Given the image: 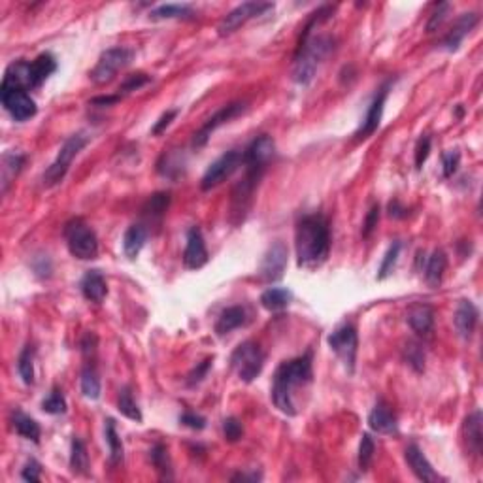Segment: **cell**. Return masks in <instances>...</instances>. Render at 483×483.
<instances>
[{"mask_svg": "<svg viewBox=\"0 0 483 483\" xmlns=\"http://www.w3.org/2000/svg\"><path fill=\"white\" fill-rule=\"evenodd\" d=\"M374 451H376V444H374L372 436L365 432L361 436V445H359V468L363 472H366L370 468L374 459Z\"/></svg>", "mask_w": 483, "mask_h": 483, "instance_id": "60d3db41", "label": "cell"}, {"mask_svg": "<svg viewBox=\"0 0 483 483\" xmlns=\"http://www.w3.org/2000/svg\"><path fill=\"white\" fill-rule=\"evenodd\" d=\"M0 100L15 121H26V119L34 118L38 111L36 102L26 93V89H19V87L0 85Z\"/></svg>", "mask_w": 483, "mask_h": 483, "instance_id": "30bf717a", "label": "cell"}, {"mask_svg": "<svg viewBox=\"0 0 483 483\" xmlns=\"http://www.w3.org/2000/svg\"><path fill=\"white\" fill-rule=\"evenodd\" d=\"M294 248L299 267H321L331 253V227L326 217L321 214L302 217L294 230Z\"/></svg>", "mask_w": 483, "mask_h": 483, "instance_id": "7a4b0ae2", "label": "cell"}, {"mask_svg": "<svg viewBox=\"0 0 483 483\" xmlns=\"http://www.w3.org/2000/svg\"><path fill=\"white\" fill-rule=\"evenodd\" d=\"M406 321L418 336L429 338L434 331V310L429 304H413L406 314Z\"/></svg>", "mask_w": 483, "mask_h": 483, "instance_id": "e0dca14e", "label": "cell"}, {"mask_svg": "<svg viewBox=\"0 0 483 483\" xmlns=\"http://www.w3.org/2000/svg\"><path fill=\"white\" fill-rule=\"evenodd\" d=\"M81 393H84L85 399H100V378H98L97 368L93 365L85 366L84 372H81Z\"/></svg>", "mask_w": 483, "mask_h": 483, "instance_id": "1f68e13d", "label": "cell"}, {"mask_svg": "<svg viewBox=\"0 0 483 483\" xmlns=\"http://www.w3.org/2000/svg\"><path fill=\"white\" fill-rule=\"evenodd\" d=\"M389 216L395 217V219H402V217L408 216V209H406L399 200H393V203L389 204Z\"/></svg>", "mask_w": 483, "mask_h": 483, "instance_id": "db71d44e", "label": "cell"}, {"mask_svg": "<svg viewBox=\"0 0 483 483\" xmlns=\"http://www.w3.org/2000/svg\"><path fill=\"white\" fill-rule=\"evenodd\" d=\"M170 204V195L168 193H157V195H153L148 200V203L144 204V208H142V216L148 217V219H161V217L164 216V212H166V208H168Z\"/></svg>", "mask_w": 483, "mask_h": 483, "instance_id": "836d02e7", "label": "cell"}, {"mask_svg": "<svg viewBox=\"0 0 483 483\" xmlns=\"http://www.w3.org/2000/svg\"><path fill=\"white\" fill-rule=\"evenodd\" d=\"M23 164H25V155L21 153H6L2 157V193H6L8 185L19 174Z\"/></svg>", "mask_w": 483, "mask_h": 483, "instance_id": "4dcf8cb0", "label": "cell"}, {"mask_svg": "<svg viewBox=\"0 0 483 483\" xmlns=\"http://www.w3.org/2000/svg\"><path fill=\"white\" fill-rule=\"evenodd\" d=\"M209 366H212V359H206L203 363V365H198L193 370V372L189 374V378H187V386H196V383H200L204 378H206V374H208Z\"/></svg>", "mask_w": 483, "mask_h": 483, "instance_id": "f907efd6", "label": "cell"}, {"mask_svg": "<svg viewBox=\"0 0 483 483\" xmlns=\"http://www.w3.org/2000/svg\"><path fill=\"white\" fill-rule=\"evenodd\" d=\"M287 246L283 242H276L272 244L268 251L264 253L259 267V278L264 281H278L283 278V272L287 268Z\"/></svg>", "mask_w": 483, "mask_h": 483, "instance_id": "4fadbf2b", "label": "cell"}, {"mask_svg": "<svg viewBox=\"0 0 483 483\" xmlns=\"http://www.w3.org/2000/svg\"><path fill=\"white\" fill-rule=\"evenodd\" d=\"M246 323H248L246 310L242 306H230L227 310H223L221 315H219V319L216 323V333L219 336H225V334L232 333L235 328L246 325Z\"/></svg>", "mask_w": 483, "mask_h": 483, "instance_id": "cb8c5ba5", "label": "cell"}, {"mask_svg": "<svg viewBox=\"0 0 483 483\" xmlns=\"http://www.w3.org/2000/svg\"><path fill=\"white\" fill-rule=\"evenodd\" d=\"M106 442H108V448H110V464L111 466H118V464L123 463L125 459V445L123 440L119 438L118 429H116V421L113 419H108L106 421Z\"/></svg>", "mask_w": 483, "mask_h": 483, "instance_id": "83f0119b", "label": "cell"}, {"mask_svg": "<svg viewBox=\"0 0 483 483\" xmlns=\"http://www.w3.org/2000/svg\"><path fill=\"white\" fill-rule=\"evenodd\" d=\"M57 70V61L52 53H42L26 66V87L36 89Z\"/></svg>", "mask_w": 483, "mask_h": 483, "instance_id": "2e32d148", "label": "cell"}, {"mask_svg": "<svg viewBox=\"0 0 483 483\" xmlns=\"http://www.w3.org/2000/svg\"><path fill=\"white\" fill-rule=\"evenodd\" d=\"M42 410L52 415H61L66 411V399L61 389H53L46 399L42 400Z\"/></svg>", "mask_w": 483, "mask_h": 483, "instance_id": "ab89813d", "label": "cell"}, {"mask_svg": "<svg viewBox=\"0 0 483 483\" xmlns=\"http://www.w3.org/2000/svg\"><path fill=\"white\" fill-rule=\"evenodd\" d=\"M208 262V249H206V242L198 227H191L187 230V244H185V251H183V264L189 270H198Z\"/></svg>", "mask_w": 483, "mask_h": 483, "instance_id": "9a60e30c", "label": "cell"}, {"mask_svg": "<svg viewBox=\"0 0 483 483\" xmlns=\"http://www.w3.org/2000/svg\"><path fill=\"white\" fill-rule=\"evenodd\" d=\"M404 459H406V463H408V466L411 468V472H413L415 477L421 480V482L432 483L440 480L436 472H434V468H432V464L429 463V459L425 457L423 451L419 450L415 444H410L408 448H406Z\"/></svg>", "mask_w": 483, "mask_h": 483, "instance_id": "ac0fdd59", "label": "cell"}, {"mask_svg": "<svg viewBox=\"0 0 483 483\" xmlns=\"http://www.w3.org/2000/svg\"><path fill=\"white\" fill-rule=\"evenodd\" d=\"M326 342H328L331 349L338 355L340 361L344 363L347 372L353 374V370H355V361H357V347H359L357 328H355L351 323H346V325L338 326V328L328 336Z\"/></svg>", "mask_w": 483, "mask_h": 483, "instance_id": "ba28073f", "label": "cell"}, {"mask_svg": "<svg viewBox=\"0 0 483 483\" xmlns=\"http://www.w3.org/2000/svg\"><path fill=\"white\" fill-rule=\"evenodd\" d=\"M270 10H274L272 2H244L223 17L219 26H217V33H219V36H229V34L236 33L240 26L246 25L248 21L264 15Z\"/></svg>", "mask_w": 483, "mask_h": 483, "instance_id": "9c48e42d", "label": "cell"}, {"mask_svg": "<svg viewBox=\"0 0 483 483\" xmlns=\"http://www.w3.org/2000/svg\"><path fill=\"white\" fill-rule=\"evenodd\" d=\"M17 372H19L23 383L33 386L34 383V349L33 346H26L21 351L19 359H17Z\"/></svg>", "mask_w": 483, "mask_h": 483, "instance_id": "d590c367", "label": "cell"}, {"mask_svg": "<svg viewBox=\"0 0 483 483\" xmlns=\"http://www.w3.org/2000/svg\"><path fill=\"white\" fill-rule=\"evenodd\" d=\"M223 434L229 442H238L244 436V427H242L240 419L227 418L223 421Z\"/></svg>", "mask_w": 483, "mask_h": 483, "instance_id": "ee69618b", "label": "cell"}, {"mask_svg": "<svg viewBox=\"0 0 483 483\" xmlns=\"http://www.w3.org/2000/svg\"><path fill=\"white\" fill-rule=\"evenodd\" d=\"M97 334L87 333L84 336V340H81V353H84L85 357H91V355H95V351H97Z\"/></svg>", "mask_w": 483, "mask_h": 483, "instance_id": "f5cc1de1", "label": "cell"}, {"mask_svg": "<svg viewBox=\"0 0 483 483\" xmlns=\"http://www.w3.org/2000/svg\"><path fill=\"white\" fill-rule=\"evenodd\" d=\"M21 477H23L25 482H40V477H42V466H40L38 461H34V459L26 461L25 468L21 470Z\"/></svg>", "mask_w": 483, "mask_h": 483, "instance_id": "c3c4849f", "label": "cell"}, {"mask_svg": "<svg viewBox=\"0 0 483 483\" xmlns=\"http://www.w3.org/2000/svg\"><path fill=\"white\" fill-rule=\"evenodd\" d=\"M445 268H448V255L442 249L432 251V255L427 259V267H425V280L431 287H438L442 283Z\"/></svg>", "mask_w": 483, "mask_h": 483, "instance_id": "484cf974", "label": "cell"}, {"mask_svg": "<svg viewBox=\"0 0 483 483\" xmlns=\"http://www.w3.org/2000/svg\"><path fill=\"white\" fill-rule=\"evenodd\" d=\"M232 482H259L261 480V474H257V472H253V474H235V476L230 477Z\"/></svg>", "mask_w": 483, "mask_h": 483, "instance_id": "11a10c76", "label": "cell"}, {"mask_svg": "<svg viewBox=\"0 0 483 483\" xmlns=\"http://www.w3.org/2000/svg\"><path fill=\"white\" fill-rule=\"evenodd\" d=\"M477 21H480V15H477V13H463V15L455 21V25H453V29L448 33V36L442 40V47H444L445 52H457L459 46L463 44L464 36L477 25Z\"/></svg>", "mask_w": 483, "mask_h": 483, "instance_id": "ffe728a7", "label": "cell"}, {"mask_svg": "<svg viewBox=\"0 0 483 483\" xmlns=\"http://www.w3.org/2000/svg\"><path fill=\"white\" fill-rule=\"evenodd\" d=\"M451 10V4H448V2H442V4H438L436 12L432 13L431 19H429V23H427V33L432 34L436 33L438 29L442 26V23L445 21V17H448V13H450Z\"/></svg>", "mask_w": 483, "mask_h": 483, "instance_id": "7bdbcfd3", "label": "cell"}, {"mask_svg": "<svg viewBox=\"0 0 483 483\" xmlns=\"http://www.w3.org/2000/svg\"><path fill=\"white\" fill-rule=\"evenodd\" d=\"M118 410H119V413H121V415L132 419V421H136V423H142V419H144L142 418V411H140L138 404L134 402V399H132L131 391H129L127 387L119 391Z\"/></svg>", "mask_w": 483, "mask_h": 483, "instance_id": "e575fe53", "label": "cell"}, {"mask_svg": "<svg viewBox=\"0 0 483 483\" xmlns=\"http://www.w3.org/2000/svg\"><path fill=\"white\" fill-rule=\"evenodd\" d=\"M429 153H431V138L421 136L415 145V166L418 168H423L425 161L429 159Z\"/></svg>", "mask_w": 483, "mask_h": 483, "instance_id": "7dc6e473", "label": "cell"}, {"mask_svg": "<svg viewBox=\"0 0 483 483\" xmlns=\"http://www.w3.org/2000/svg\"><path fill=\"white\" fill-rule=\"evenodd\" d=\"M459 164H461V153L457 150L445 151L442 155V170H444V177H451L457 172Z\"/></svg>", "mask_w": 483, "mask_h": 483, "instance_id": "f6af8a7d", "label": "cell"}, {"mask_svg": "<svg viewBox=\"0 0 483 483\" xmlns=\"http://www.w3.org/2000/svg\"><path fill=\"white\" fill-rule=\"evenodd\" d=\"M70 468H72V472H76V474H81V476H85V474L89 472V455H87L85 444L79 438H74L72 440Z\"/></svg>", "mask_w": 483, "mask_h": 483, "instance_id": "d6a6232c", "label": "cell"}, {"mask_svg": "<svg viewBox=\"0 0 483 483\" xmlns=\"http://www.w3.org/2000/svg\"><path fill=\"white\" fill-rule=\"evenodd\" d=\"M400 249H402V244L400 242H393L391 248L387 249L386 257L381 261V267L378 270V280H386L387 276H391V272L397 267V261H399Z\"/></svg>", "mask_w": 483, "mask_h": 483, "instance_id": "f35d334b", "label": "cell"}, {"mask_svg": "<svg viewBox=\"0 0 483 483\" xmlns=\"http://www.w3.org/2000/svg\"><path fill=\"white\" fill-rule=\"evenodd\" d=\"M118 100H121V97H119V95H113V97H98V98H93V104L110 106V104H113V102H118Z\"/></svg>", "mask_w": 483, "mask_h": 483, "instance_id": "9f6ffc18", "label": "cell"}, {"mask_svg": "<svg viewBox=\"0 0 483 483\" xmlns=\"http://www.w3.org/2000/svg\"><path fill=\"white\" fill-rule=\"evenodd\" d=\"M89 140H91V136H89L87 132H76V134H72V136L66 140L65 144H63V148L59 150L57 159H55L52 163V166L44 172V177H42V180H44V185H46V187H53V185H57V183H61L65 180L68 170H70L72 161L78 157L79 151L89 144Z\"/></svg>", "mask_w": 483, "mask_h": 483, "instance_id": "277c9868", "label": "cell"}, {"mask_svg": "<svg viewBox=\"0 0 483 483\" xmlns=\"http://www.w3.org/2000/svg\"><path fill=\"white\" fill-rule=\"evenodd\" d=\"M148 242V229H145L142 223H134L131 225L127 232L123 236V251L129 259H136L142 248Z\"/></svg>", "mask_w": 483, "mask_h": 483, "instance_id": "603a6c76", "label": "cell"}, {"mask_svg": "<svg viewBox=\"0 0 483 483\" xmlns=\"http://www.w3.org/2000/svg\"><path fill=\"white\" fill-rule=\"evenodd\" d=\"M151 463H153V466L157 468L159 472H161V476L163 477H172V463H170V457H168V450L164 448V445L157 444L153 450H151Z\"/></svg>", "mask_w": 483, "mask_h": 483, "instance_id": "74e56055", "label": "cell"}, {"mask_svg": "<svg viewBox=\"0 0 483 483\" xmlns=\"http://www.w3.org/2000/svg\"><path fill=\"white\" fill-rule=\"evenodd\" d=\"M389 87H391L389 81L383 87H379V91L376 93V97L372 98V102L368 106V111H366L363 123L355 132V140H366L379 129L381 118H383V110H386L387 97H389Z\"/></svg>", "mask_w": 483, "mask_h": 483, "instance_id": "7c38bea8", "label": "cell"}, {"mask_svg": "<svg viewBox=\"0 0 483 483\" xmlns=\"http://www.w3.org/2000/svg\"><path fill=\"white\" fill-rule=\"evenodd\" d=\"M464 438H466V444H468V450L474 453V455H480L482 453V444H483V432H482V411L476 410L474 413H470L466 421H464Z\"/></svg>", "mask_w": 483, "mask_h": 483, "instance_id": "d4e9b609", "label": "cell"}, {"mask_svg": "<svg viewBox=\"0 0 483 483\" xmlns=\"http://www.w3.org/2000/svg\"><path fill=\"white\" fill-rule=\"evenodd\" d=\"M312 378H314L312 351L280 365V368L274 374V381H272V400H274L276 408L289 418L296 415L294 391L308 386Z\"/></svg>", "mask_w": 483, "mask_h": 483, "instance_id": "3957f363", "label": "cell"}, {"mask_svg": "<svg viewBox=\"0 0 483 483\" xmlns=\"http://www.w3.org/2000/svg\"><path fill=\"white\" fill-rule=\"evenodd\" d=\"M195 15L189 4H163L151 10V19H191Z\"/></svg>", "mask_w": 483, "mask_h": 483, "instance_id": "f546056e", "label": "cell"}, {"mask_svg": "<svg viewBox=\"0 0 483 483\" xmlns=\"http://www.w3.org/2000/svg\"><path fill=\"white\" fill-rule=\"evenodd\" d=\"M79 287H81V293H84L85 299L95 302V304H100L106 299V294H108V285H106L104 276L100 274L98 270H89L84 276Z\"/></svg>", "mask_w": 483, "mask_h": 483, "instance_id": "7402d4cb", "label": "cell"}, {"mask_svg": "<svg viewBox=\"0 0 483 483\" xmlns=\"http://www.w3.org/2000/svg\"><path fill=\"white\" fill-rule=\"evenodd\" d=\"M12 425L19 436L26 438V440H33L34 444H38L42 431H40V425L36 423L33 418H29V415H25L23 411L17 410V411H13Z\"/></svg>", "mask_w": 483, "mask_h": 483, "instance_id": "4316f807", "label": "cell"}, {"mask_svg": "<svg viewBox=\"0 0 483 483\" xmlns=\"http://www.w3.org/2000/svg\"><path fill=\"white\" fill-rule=\"evenodd\" d=\"M132 59H134V52L129 47H110L100 55V59L89 74V78H91L93 84L97 85L110 84L111 79L118 76L119 70H123L131 65Z\"/></svg>", "mask_w": 483, "mask_h": 483, "instance_id": "52a82bcc", "label": "cell"}, {"mask_svg": "<svg viewBox=\"0 0 483 483\" xmlns=\"http://www.w3.org/2000/svg\"><path fill=\"white\" fill-rule=\"evenodd\" d=\"M242 164V153L238 150H230L227 153H223L221 157L209 164L208 170L204 172L203 180H200V189L209 191L221 185L225 180H229L236 170L240 168Z\"/></svg>", "mask_w": 483, "mask_h": 483, "instance_id": "8fae6325", "label": "cell"}, {"mask_svg": "<svg viewBox=\"0 0 483 483\" xmlns=\"http://www.w3.org/2000/svg\"><path fill=\"white\" fill-rule=\"evenodd\" d=\"M379 212H381V209H379L378 204H374L372 208H370V212L366 214L365 223H363V236H365V238H368V236L372 235L374 230H376V227H378Z\"/></svg>", "mask_w": 483, "mask_h": 483, "instance_id": "bcb514c9", "label": "cell"}, {"mask_svg": "<svg viewBox=\"0 0 483 483\" xmlns=\"http://www.w3.org/2000/svg\"><path fill=\"white\" fill-rule=\"evenodd\" d=\"M264 361H267V355L261 349V346L251 342V340L240 344L230 355V365L235 368V372L238 374V378L242 381H246V383H251L262 372Z\"/></svg>", "mask_w": 483, "mask_h": 483, "instance_id": "8992f818", "label": "cell"}, {"mask_svg": "<svg viewBox=\"0 0 483 483\" xmlns=\"http://www.w3.org/2000/svg\"><path fill=\"white\" fill-rule=\"evenodd\" d=\"M180 423L189 427L193 431H203L204 427H206V419L203 415H196L193 411H185L182 418H180Z\"/></svg>", "mask_w": 483, "mask_h": 483, "instance_id": "681fc988", "label": "cell"}, {"mask_svg": "<svg viewBox=\"0 0 483 483\" xmlns=\"http://www.w3.org/2000/svg\"><path fill=\"white\" fill-rule=\"evenodd\" d=\"M151 78L150 76H145V74H131V76H127V79L123 81V85L119 87V97L121 95H125V93H132V91H138L140 87H144L145 84H150Z\"/></svg>", "mask_w": 483, "mask_h": 483, "instance_id": "b9f144b4", "label": "cell"}, {"mask_svg": "<svg viewBox=\"0 0 483 483\" xmlns=\"http://www.w3.org/2000/svg\"><path fill=\"white\" fill-rule=\"evenodd\" d=\"M477 319H480V312H477V308L474 302L472 301L459 302L457 310H455V317H453V323H455L457 333L461 334L464 340L470 338L472 333L476 331Z\"/></svg>", "mask_w": 483, "mask_h": 483, "instance_id": "44dd1931", "label": "cell"}, {"mask_svg": "<svg viewBox=\"0 0 483 483\" xmlns=\"http://www.w3.org/2000/svg\"><path fill=\"white\" fill-rule=\"evenodd\" d=\"M65 238L68 251L81 261L97 259L98 238L95 230L84 219H70L65 225Z\"/></svg>", "mask_w": 483, "mask_h": 483, "instance_id": "5b68a950", "label": "cell"}, {"mask_svg": "<svg viewBox=\"0 0 483 483\" xmlns=\"http://www.w3.org/2000/svg\"><path fill=\"white\" fill-rule=\"evenodd\" d=\"M176 116H177V110H168V111H164L163 116L159 118V121L155 125H153V129H151V134H161L163 131H166V127H168L174 119H176Z\"/></svg>", "mask_w": 483, "mask_h": 483, "instance_id": "816d5d0a", "label": "cell"}, {"mask_svg": "<svg viewBox=\"0 0 483 483\" xmlns=\"http://www.w3.org/2000/svg\"><path fill=\"white\" fill-rule=\"evenodd\" d=\"M333 6H323L319 12L314 13V17L310 19L304 31H302L301 42H299V49L294 55L293 63V79L296 84L308 85L314 79L315 72L323 61L331 55L334 49V38L328 34H319L314 36V29L325 19L333 15Z\"/></svg>", "mask_w": 483, "mask_h": 483, "instance_id": "6da1fadb", "label": "cell"}, {"mask_svg": "<svg viewBox=\"0 0 483 483\" xmlns=\"http://www.w3.org/2000/svg\"><path fill=\"white\" fill-rule=\"evenodd\" d=\"M244 110H246V104H244V102H230V104L223 106L221 110L216 111L209 119H206V123L200 127V131L196 132L195 138H193V145H195L196 150H198V148H204V145L208 144L212 132L217 131L221 125L229 123L230 119H235L236 116H240Z\"/></svg>", "mask_w": 483, "mask_h": 483, "instance_id": "5bb4252c", "label": "cell"}, {"mask_svg": "<svg viewBox=\"0 0 483 483\" xmlns=\"http://www.w3.org/2000/svg\"><path fill=\"white\" fill-rule=\"evenodd\" d=\"M293 293L285 287H270L261 294V304L270 312H280L289 306Z\"/></svg>", "mask_w": 483, "mask_h": 483, "instance_id": "f1b7e54d", "label": "cell"}, {"mask_svg": "<svg viewBox=\"0 0 483 483\" xmlns=\"http://www.w3.org/2000/svg\"><path fill=\"white\" fill-rule=\"evenodd\" d=\"M404 359L415 372H423L425 370V349L419 342H408L406 344Z\"/></svg>", "mask_w": 483, "mask_h": 483, "instance_id": "8d00e7d4", "label": "cell"}, {"mask_svg": "<svg viewBox=\"0 0 483 483\" xmlns=\"http://www.w3.org/2000/svg\"><path fill=\"white\" fill-rule=\"evenodd\" d=\"M368 427L378 434H397L399 432V423H397V415L393 413L389 406L379 400L378 404L374 406L370 415H368Z\"/></svg>", "mask_w": 483, "mask_h": 483, "instance_id": "d6986e66", "label": "cell"}]
</instances>
